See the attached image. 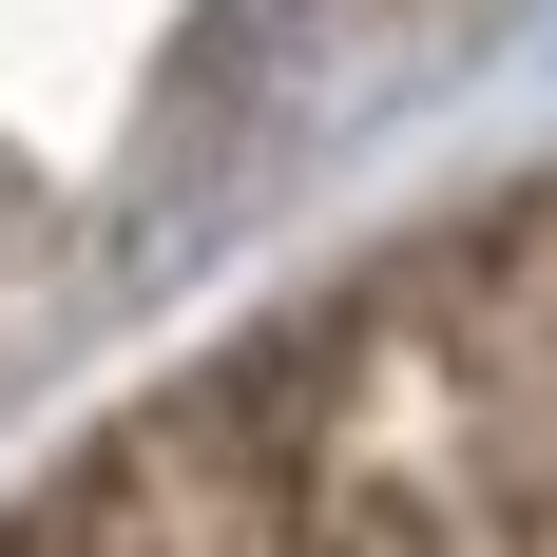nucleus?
Masks as SVG:
<instances>
[{
	"label": "nucleus",
	"mask_w": 557,
	"mask_h": 557,
	"mask_svg": "<svg viewBox=\"0 0 557 557\" xmlns=\"http://www.w3.org/2000/svg\"><path fill=\"white\" fill-rule=\"evenodd\" d=\"M20 557H327V539H308V500H288L250 385L212 366V385H173L154 423H115V443L77 461V500H58Z\"/></svg>",
	"instance_id": "f257e3e1"
}]
</instances>
